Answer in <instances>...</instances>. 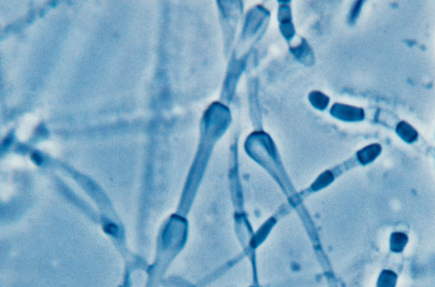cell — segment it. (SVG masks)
Returning <instances> with one entry per match:
<instances>
[{
    "mask_svg": "<svg viewBox=\"0 0 435 287\" xmlns=\"http://www.w3.org/2000/svg\"><path fill=\"white\" fill-rule=\"evenodd\" d=\"M382 147L378 144H373L360 151L358 158L362 164H368L378 157L381 153Z\"/></svg>",
    "mask_w": 435,
    "mask_h": 287,
    "instance_id": "3",
    "label": "cell"
},
{
    "mask_svg": "<svg viewBox=\"0 0 435 287\" xmlns=\"http://www.w3.org/2000/svg\"><path fill=\"white\" fill-rule=\"evenodd\" d=\"M332 114L341 120L356 122L363 120L365 112L362 108L355 107L351 105L335 104L332 108Z\"/></svg>",
    "mask_w": 435,
    "mask_h": 287,
    "instance_id": "1",
    "label": "cell"
},
{
    "mask_svg": "<svg viewBox=\"0 0 435 287\" xmlns=\"http://www.w3.org/2000/svg\"><path fill=\"white\" fill-rule=\"evenodd\" d=\"M406 241V236L403 235V234H394V235H393V237H392V249L395 251H401L404 245H405Z\"/></svg>",
    "mask_w": 435,
    "mask_h": 287,
    "instance_id": "6",
    "label": "cell"
},
{
    "mask_svg": "<svg viewBox=\"0 0 435 287\" xmlns=\"http://www.w3.org/2000/svg\"><path fill=\"white\" fill-rule=\"evenodd\" d=\"M396 132L398 135L407 143H413L418 137L417 130L404 121H402L397 125Z\"/></svg>",
    "mask_w": 435,
    "mask_h": 287,
    "instance_id": "2",
    "label": "cell"
},
{
    "mask_svg": "<svg viewBox=\"0 0 435 287\" xmlns=\"http://www.w3.org/2000/svg\"><path fill=\"white\" fill-rule=\"evenodd\" d=\"M310 100L312 103V105L320 110L325 109L328 106V102H329V99H328V96H325V95H323L320 92L311 93Z\"/></svg>",
    "mask_w": 435,
    "mask_h": 287,
    "instance_id": "4",
    "label": "cell"
},
{
    "mask_svg": "<svg viewBox=\"0 0 435 287\" xmlns=\"http://www.w3.org/2000/svg\"><path fill=\"white\" fill-rule=\"evenodd\" d=\"M396 276L390 271H384L380 277L378 287H394Z\"/></svg>",
    "mask_w": 435,
    "mask_h": 287,
    "instance_id": "5",
    "label": "cell"
}]
</instances>
